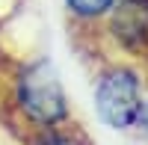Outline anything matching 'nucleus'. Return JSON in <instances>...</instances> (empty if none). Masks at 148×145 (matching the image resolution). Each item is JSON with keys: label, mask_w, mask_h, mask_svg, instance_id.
<instances>
[{"label": "nucleus", "mask_w": 148, "mask_h": 145, "mask_svg": "<svg viewBox=\"0 0 148 145\" xmlns=\"http://www.w3.org/2000/svg\"><path fill=\"white\" fill-rule=\"evenodd\" d=\"M145 89H148V80L136 68V62L119 59V56L104 59L92 83L98 118L110 130H121V133L136 130Z\"/></svg>", "instance_id": "1"}, {"label": "nucleus", "mask_w": 148, "mask_h": 145, "mask_svg": "<svg viewBox=\"0 0 148 145\" xmlns=\"http://www.w3.org/2000/svg\"><path fill=\"white\" fill-rule=\"evenodd\" d=\"M15 107L36 130H47L71 122L68 95L47 59H36L21 68L15 80Z\"/></svg>", "instance_id": "2"}, {"label": "nucleus", "mask_w": 148, "mask_h": 145, "mask_svg": "<svg viewBox=\"0 0 148 145\" xmlns=\"http://www.w3.org/2000/svg\"><path fill=\"white\" fill-rule=\"evenodd\" d=\"M116 3L119 0H62L65 15L74 24V30L92 36V39L98 36V30L104 27V21H107L110 12H113Z\"/></svg>", "instance_id": "3"}, {"label": "nucleus", "mask_w": 148, "mask_h": 145, "mask_svg": "<svg viewBox=\"0 0 148 145\" xmlns=\"http://www.w3.org/2000/svg\"><path fill=\"white\" fill-rule=\"evenodd\" d=\"M136 130L148 136V89H145V101H142V113H139V122H136Z\"/></svg>", "instance_id": "4"}, {"label": "nucleus", "mask_w": 148, "mask_h": 145, "mask_svg": "<svg viewBox=\"0 0 148 145\" xmlns=\"http://www.w3.org/2000/svg\"><path fill=\"white\" fill-rule=\"evenodd\" d=\"M0 145H18V142L12 139V136L6 133V130H0Z\"/></svg>", "instance_id": "5"}]
</instances>
